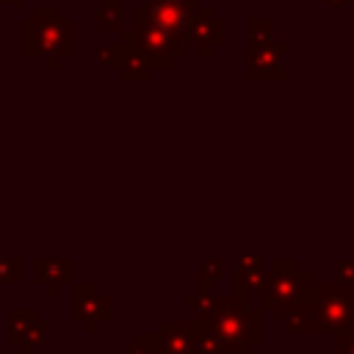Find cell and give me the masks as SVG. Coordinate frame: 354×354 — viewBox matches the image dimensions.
Wrapping results in <instances>:
<instances>
[{"label": "cell", "instance_id": "6da1fadb", "mask_svg": "<svg viewBox=\"0 0 354 354\" xmlns=\"http://www.w3.org/2000/svg\"><path fill=\"white\" fill-rule=\"evenodd\" d=\"M205 321H210L232 346H238L243 351L260 343V315H257V310H246L243 304L221 301V307L213 310L210 318H205Z\"/></svg>", "mask_w": 354, "mask_h": 354}, {"label": "cell", "instance_id": "7a4b0ae2", "mask_svg": "<svg viewBox=\"0 0 354 354\" xmlns=\"http://www.w3.org/2000/svg\"><path fill=\"white\" fill-rule=\"evenodd\" d=\"M351 326H354V293L337 285L321 288L315 299V329L340 335Z\"/></svg>", "mask_w": 354, "mask_h": 354}, {"label": "cell", "instance_id": "3957f363", "mask_svg": "<svg viewBox=\"0 0 354 354\" xmlns=\"http://www.w3.org/2000/svg\"><path fill=\"white\" fill-rule=\"evenodd\" d=\"M136 340L149 354H199L191 329L183 324H163L155 335H138Z\"/></svg>", "mask_w": 354, "mask_h": 354}, {"label": "cell", "instance_id": "277c9868", "mask_svg": "<svg viewBox=\"0 0 354 354\" xmlns=\"http://www.w3.org/2000/svg\"><path fill=\"white\" fill-rule=\"evenodd\" d=\"M8 337L14 346H22V354H33L36 346L44 340V329L36 324V315L30 310H14Z\"/></svg>", "mask_w": 354, "mask_h": 354}, {"label": "cell", "instance_id": "5b68a950", "mask_svg": "<svg viewBox=\"0 0 354 354\" xmlns=\"http://www.w3.org/2000/svg\"><path fill=\"white\" fill-rule=\"evenodd\" d=\"M191 329V335H194V343H196V348H199V354H243V348H238V346H232L210 321H196V324H191L188 326Z\"/></svg>", "mask_w": 354, "mask_h": 354}, {"label": "cell", "instance_id": "8992f818", "mask_svg": "<svg viewBox=\"0 0 354 354\" xmlns=\"http://www.w3.org/2000/svg\"><path fill=\"white\" fill-rule=\"evenodd\" d=\"M75 318H77V321H83L86 332H94V329H97V324H102V321L108 318V304H105V299H100V296L80 299V301H77V307H75Z\"/></svg>", "mask_w": 354, "mask_h": 354}, {"label": "cell", "instance_id": "52a82bcc", "mask_svg": "<svg viewBox=\"0 0 354 354\" xmlns=\"http://www.w3.org/2000/svg\"><path fill=\"white\" fill-rule=\"evenodd\" d=\"M337 354H354V326L340 332L337 337Z\"/></svg>", "mask_w": 354, "mask_h": 354}, {"label": "cell", "instance_id": "ba28073f", "mask_svg": "<svg viewBox=\"0 0 354 354\" xmlns=\"http://www.w3.org/2000/svg\"><path fill=\"white\" fill-rule=\"evenodd\" d=\"M124 354H149V351H147V348H144V346L136 340V343H130V346L124 348Z\"/></svg>", "mask_w": 354, "mask_h": 354}, {"label": "cell", "instance_id": "9c48e42d", "mask_svg": "<svg viewBox=\"0 0 354 354\" xmlns=\"http://www.w3.org/2000/svg\"><path fill=\"white\" fill-rule=\"evenodd\" d=\"M243 354H246V351H243Z\"/></svg>", "mask_w": 354, "mask_h": 354}]
</instances>
